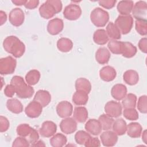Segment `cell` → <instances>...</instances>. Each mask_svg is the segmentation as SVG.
<instances>
[{
	"label": "cell",
	"instance_id": "8d00e7d4",
	"mask_svg": "<svg viewBox=\"0 0 147 147\" xmlns=\"http://www.w3.org/2000/svg\"><path fill=\"white\" fill-rule=\"evenodd\" d=\"M137 96L135 94L129 93L126 94L122 100V105L124 109L135 108L137 104Z\"/></svg>",
	"mask_w": 147,
	"mask_h": 147
},
{
	"label": "cell",
	"instance_id": "ba28073f",
	"mask_svg": "<svg viewBox=\"0 0 147 147\" xmlns=\"http://www.w3.org/2000/svg\"><path fill=\"white\" fill-rule=\"evenodd\" d=\"M82 14L80 7L76 4L71 3L65 6L63 11L64 17L68 20L74 21L78 20Z\"/></svg>",
	"mask_w": 147,
	"mask_h": 147
},
{
	"label": "cell",
	"instance_id": "b9f144b4",
	"mask_svg": "<svg viewBox=\"0 0 147 147\" xmlns=\"http://www.w3.org/2000/svg\"><path fill=\"white\" fill-rule=\"evenodd\" d=\"M136 30L138 33L141 36L147 34V21L146 20H136L135 23Z\"/></svg>",
	"mask_w": 147,
	"mask_h": 147
},
{
	"label": "cell",
	"instance_id": "52a82bcc",
	"mask_svg": "<svg viewBox=\"0 0 147 147\" xmlns=\"http://www.w3.org/2000/svg\"><path fill=\"white\" fill-rule=\"evenodd\" d=\"M17 65L16 60L12 56H9L0 59L1 75L11 74L15 71Z\"/></svg>",
	"mask_w": 147,
	"mask_h": 147
},
{
	"label": "cell",
	"instance_id": "9a60e30c",
	"mask_svg": "<svg viewBox=\"0 0 147 147\" xmlns=\"http://www.w3.org/2000/svg\"><path fill=\"white\" fill-rule=\"evenodd\" d=\"M57 131V125L52 121H44L39 129L40 134L44 137H51L53 136Z\"/></svg>",
	"mask_w": 147,
	"mask_h": 147
},
{
	"label": "cell",
	"instance_id": "ffe728a7",
	"mask_svg": "<svg viewBox=\"0 0 147 147\" xmlns=\"http://www.w3.org/2000/svg\"><path fill=\"white\" fill-rule=\"evenodd\" d=\"M33 100L39 102L44 107L48 106L51 102V95L48 91L40 90L36 93Z\"/></svg>",
	"mask_w": 147,
	"mask_h": 147
},
{
	"label": "cell",
	"instance_id": "f1b7e54d",
	"mask_svg": "<svg viewBox=\"0 0 147 147\" xmlns=\"http://www.w3.org/2000/svg\"><path fill=\"white\" fill-rule=\"evenodd\" d=\"M88 94L84 91L76 90L72 96V102L78 106L85 105L88 100Z\"/></svg>",
	"mask_w": 147,
	"mask_h": 147
},
{
	"label": "cell",
	"instance_id": "6da1fadb",
	"mask_svg": "<svg viewBox=\"0 0 147 147\" xmlns=\"http://www.w3.org/2000/svg\"><path fill=\"white\" fill-rule=\"evenodd\" d=\"M3 47L5 51L16 58L21 57L25 51V44L15 36L6 37L3 42Z\"/></svg>",
	"mask_w": 147,
	"mask_h": 147
},
{
	"label": "cell",
	"instance_id": "4dcf8cb0",
	"mask_svg": "<svg viewBox=\"0 0 147 147\" xmlns=\"http://www.w3.org/2000/svg\"><path fill=\"white\" fill-rule=\"evenodd\" d=\"M73 47L72 41L66 37H61L57 40V48L62 52H69Z\"/></svg>",
	"mask_w": 147,
	"mask_h": 147
},
{
	"label": "cell",
	"instance_id": "2e32d148",
	"mask_svg": "<svg viewBox=\"0 0 147 147\" xmlns=\"http://www.w3.org/2000/svg\"><path fill=\"white\" fill-rule=\"evenodd\" d=\"M100 138L103 146H113L118 141V135L113 131L105 130L100 134Z\"/></svg>",
	"mask_w": 147,
	"mask_h": 147
},
{
	"label": "cell",
	"instance_id": "ab89813d",
	"mask_svg": "<svg viewBox=\"0 0 147 147\" xmlns=\"http://www.w3.org/2000/svg\"><path fill=\"white\" fill-rule=\"evenodd\" d=\"M91 135L87 131L84 130H79L75 135V140L77 144L79 145H84L90 138Z\"/></svg>",
	"mask_w": 147,
	"mask_h": 147
},
{
	"label": "cell",
	"instance_id": "3957f363",
	"mask_svg": "<svg viewBox=\"0 0 147 147\" xmlns=\"http://www.w3.org/2000/svg\"><path fill=\"white\" fill-rule=\"evenodd\" d=\"M62 7L61 1L48 0L39 7V13L41 17L45 19H49L61 11Z\"/></svg>",
	"mask_w": 147,
	"mask_h": 147
},
{
	"label": "cell",
	"instance_id": "e0dca14e",
	"mask_svg": "<svg viewBox=\"0 0 147 147\" xmlns=\"http://www.w3.org/2000/svg\"><path fill=\"white\" fill-rule=\"evenodd\" d=\"M64 28L63 21L59 18L51 20L47 25V31L51 35H57L59 34Z\"/></svg>",
	"mask_w": 147,
	"mask_h": 147
},
{
	"label": "cell",
	"instance_id": "d4e9b609",
	"mask_svg": "<svg viewBox=\"0 0 147 147\" xmlns=\"http://www.w3.org/2000/svg\"><path fill=\"white\" fill-rule=\"evenodd\" d=\"M93 40L95 44L103 45L109 41V37L105 29H99L95 30L94 33Z\"/></svg>",
	"mask_w": 147,
	"mask_h": 147
},
{
	"label": "cell",
	"instance_id": "816d5d0a",
	"mask_svg": "<svg viewBox=\"0 0 147 147\" xmlns=\"http://www.w3.org/2000/svg\"><path fill=\"white\" fill-rule=\"evenodd\" d=\"M7 20V15L5 12H4L2 10H1L0 11V25H3Z\"/></svg>",
	"mask_w": 147,
	"mask_h": 147
},
{
	"label": "cell",
	"instance_id": "8992f818",
	"mask_svg": "<svg viewBox=\"0 0 147 147\" xmlns=\"http://www.w3.org/2000/svg\"><path fill=\"white\" fill-rule=\"evenodd\" d=\"M115 25L119 29L121 33L126 34L132 29L133 25V18L131 15L119 16L115 21Z\"/></svg>",
	"mask_w": 147,
	"mask_h": 147
},
{
	"label": "cell",
	"instance_id": "bcb514c9",
	"mask_svg": "<svg viewBox=\"0 0 147 147\" xmlns=\"http://www.w3.org/2000/svg\"><path fill=\"white\" fill-rule=\"evenodd\" d=\"M84 146L86 147H98L100 146V141L97 137H91Z\"/></svg>",
	"mask_w": 147,
	"mask_h": 147
},
{
	"label": "cell",
	"instance_id": "7402d4cb",
	"mask_svg": "<svg viewBox=\"0 0 147 147\" xmlns=\"http://www.w3.org/2000/svg\"><path fill=\"white\" fill-rule=\"evenodd\" d=\"M111 57L110 51L105 47H100L95 53L96 61L100 64H107Z\"/></svg>",
	"mask_w": 147,
	"mask_h": 147
},
{
	"label": "cell",
	"instance_id": "f907efd6",
	"mask_svg": "<svg viewBox=\"0 0 147 147\" xmlns=\"http://www.w3.org/2000/svg\"><path fill=\"white\" fill-rule=\"evenodd\" d=\"M39 1L38 0H31V1H26L25 4L24 5V6L28 9H34L36 8L38 4H39Z\"/></svg>",
	"mask_w": 147,
	"mask_h": 147
},
{
	"label": "cell",
	"instance_id": "1f68e13d",
	"mask_svg": "<svg viewBox=\"0 0 147 147\" xmlns=\"http://www.w3.org/2000/svg\"><path fill=\"white\" fill-rule=\"evenodd\" d=\"M75 88L76 90H80L89 94L91 90V84L90 82L84 78H78L75 82Z\"/></svg>",
	"mask_w": 147,
	"mask_h": 147
},
{
	"label": "cell",
	"instance_id": "60d3db41",
	"mask_svg": "<svg viewBox=\"0 0 147 147\" xmlns=\"http://www.w3.org/2000/svg\"><path fill=\"white\" fill-rule=\"evenodd\" d=\"M123 115L126 119L130 121H136L139 118L138 111L135 108L125 109L123 111Z\"/></svg>",
	"mask_w": 147,
	"mask_h": 147
},
{
	"label": "cell",
	"instance_id": "5bb4252c",
	"mask_svg": "<svg viewBox=\"0 0 147 147\" xmlns=\"http://www.w3.org/2000/svg\"><path fill=\"white\" fill-rule=\"evenodd\" d=\"M56 112L60 118H65L69 117L73 112L72 105L67 100L61 101L56 106Z\"/></svg>",
	"mask_w": 147,
	"mask_h": 147
},
{
	"label": "cell",
	"instance_id": "c3c4849f",
	"mask_svg": "<svg viewBox=\"0 0 147 147\" xmlns=\"http://www.w3.org/2000/svg\"><path fill=\"white\" fill-rule=\"evenodd\" d=\"M15 93H16L15 88L12 84H7L5 87V88L4 89V94L7 97L11 98V97H13V96L14 95Z\"/></svg>",
	"mask_w": 147,
	"mask_h": 147
},
{
	"label": "cell",
	"instance_id": "db71d44e",
	"mask_svg": "<svg viewBox=\"0 0 147 147\" xmlns=\"http://www.w3.org/2000/svg\"><path fill=\"white\" fill-rule=\"evenodd\" d=\"M31 145L33 146H45L44 142L41 140L37 141L36 142H34V144H33Z\"/></svg>",
	"mask_w": 147,
	"mask_h": 147
},
{
	"label": "cell",
	"instance_id": "836d02e7",
	"mask_svg": "<svg viewBox=\"0 0 147 147\" xmlns=\"http://www.w3.org/2000/svg\"><path fill=\"white\" fill-rule=\"evenodd\" d=\"M106 33L109 37L113 40H119L121 38V33L115 24L112 22H109L106 26Z\"/></svg>",
	"mask_w": 147,
	"mask_h": 147
},
{
	"label": "cell",
	"instance_id": "83f0119b",
	"mask_svg": "<svg viewBox=\"0 0 147 147\" xmlns=\"http://www.w3.org/2000/svg\"><path fill=\"white\" fill-rule=\"evenodd\" d=\"M7 109L14 114H20L23 111V105L21 102L16 98L8 99L6 102Z\"/></svg>",
	"mask_w": 147,
	"mask_h": 147
},
{
	"label": "cell",
	"instance_id": "f5cc1de1",
	"mask_svg": "<svg viewBox=\"0 0 147 147\" xmlns=\"http://www.w3.org/2000/svg\"><path fill=\"white\" fill-rule=\"evenodd\" d=\"M12 3H14L15 5L16 6H22L25 4L26 0H14V1H11Z\"/></svg>",
	"mask_w": 147,
	"mask_h": 147
},
{
	"label": "cell",
	"instance_id": "44dd1931",
	"mask_svg": "<svg viewBox=\"0 0 147 147\" xmlns=\"http://www.w3.org/2000/svg\"><path fill=\"white\" fill-rule=\"evenodd\" d=\"M127 94V88L123 84H116L111 90V95L117 100H121Z\"/></svg>",
	"mask_w": 147,
	"mask_h": 147
},
{
	"label": "cell",
	"instance_id": "484cf974",
	"mask_svg": "<svg viewBox=\"0 0 147 147\" xmlns=\"http://www.w3.org/2000/svg\"><path fill=\"white\" fill-rule=\"evenodd\" d=\"M142 128L138 122H131L127 125V134L131 138H139L142 133Z\"/></svg>",
	"mask_w": 147,
	"mask_h": 147
},
{
	"label": "cell",
	"instance_id": "4fadbf2b",
	"mask_svg": "<svg viewBox=\"0 0 147 147\" xmlns=\"http://www.w3.org/2000/svg\"><path fill=\"white\" fill-rule=\"evenodd\" d=\"M61 131L67 134L74 133L77 129V122L74 118L67 117L64 118L60 123Z\"/></svg>",
	"mask_w": 147,
	"mask_h": 147
},
{
	"label": "cell",
	"instance_id": "681fc988",
	"mask_svg": "<svg viewBox=\"0 0 147 147\" xmlns=\"http://www.w3.org/2000/svg\"><path fill=\"white\" fill-rule=\"evenodd\" d=\"M138 46L141 52L144 53L147 52V38L146 37L142 38L138 42Z\"/></svg>",
	"mask_w": 147,
	"mask_h": 147
},
{
	"label": "cell",
	"instance_id": "7bdbcfd3",
	"mask_svg": "<svg viewBox=\"0 0 147 147\" xmlns=\"http://www.w3.org/2000/svg\"><path fill=\"white\" fill-rule=\"evenodd\" d=\"M137 107L138 110L143 114L147 113V96L146 95L141 96L138 100Z\"/></svg>",
	"mask_w": 147,
	"mask_h": 147
},
{
	"label": "cell",
	"instance_id": "74e56055",
	"mask_svg": "<svg viewBox=\"0 0 147 147\" xmlns=\"http://www.w3.org/2000/svg\"><path fill=\"white\" fill-rule=\"evenodd\" d=\"M102 129L104 130H109L112 128L113 122L114 121L113 117L108 115L107 114H103L99 116L98 118Z\"/></svg>",
	"mask_w": 147,
	"mask_h": 147
},
{
	"label": "cell",
	"instance_id": "7c38bea8",
	"mask_svg": "<svg viewBox=\"0 0 147 147\" xmlns=\"http://www.w3.org/2000/svg\"><path fill=\"white\" fill-rule=\"evenodd\" d=\"M42 105L38 102L33 100L30 102L25 109L26 115L31 118H37L40 115L42 111Z\"/></svg>",
	"mask_w": 147,
	"mask_h": 147
},
{
	"label": "cell",
	"instance_id": "5b68a950",
	"mask_svg": "<svg viewBox=\"0 0 147 147\" xmlns=\"http://www.w3.org/2000/svg\"><path fill=\"white\" fill-rule=\"evenodd\" d=\"M90 20L96 27H103L109 20V14L102 8L96 7L91 13Z\"/></svg>",
	"mask_w": 147,
	"mask_h": 147
},
{
	"label": "cell",
	"instance_id": "4316f807",
	"mask_svg": "<svg viewBox=\"0 0 147 147\" xmlns=\"http://www.w3.org/2000/svg\"><path fill=\"white\" fill-rule=\"evenodd\" d=\"M123 79L126 84L130 86H133L138 83L139 80V75L136 71L129 69L124 72Z\"/></svg>",
	"mask_w": 147,
	"mask_h": 147
},
{
	"label": "cell",
	"instance_id": "11a10c76",
	"mask_svg": "<svg viewBox=\"0 0 147 147\" xmlns=\"http://www.w3.org/2000/svg\"><path fill=\"white\" fill-rule=\"evenodd\" d=\"M142 140L145 144H147V135H146V130H145L142 132Z\"/></svg>",
	"mask_w": 147,
	"mask_h": 147
},
{
	"label": "cell",
	"instance_id": "277c9868",
	"mask_svg": "<svg viewBox=\"0 0 147 147\" xmlns=\"http://www.w3.org/2000/svg\"><path fill=\"white\" fill-rule=\"evenodd\" d=\"M16 131L18 136L27 139L31 145L38 140L39 134L37 131L28 124L22 123L19 125L17 127Z\"/></svg>",
	"mask_w": 147,
	"mask_h": 147
},
{
	"label": "cell",
	"instance_id": "f6af8a7d",
	"mask_svg": "<svg viewBox=\"0 0 147 147\" xmlns=\"http://www.w3.org/2000/svg\"><path fill=\"white\" fill-rule=\"evenodd\" d=\"M10 126V123L7 118L1 115L0 117V131L1 133L7 131Z\"/></svg>",
	"mask_w": 147,
	"mask_h": 147
},
{
	"label": "cell",
	"instance_id": "7a4b0ae2",
	"mask_svg": "<svg viewBox=\"0 0 147 147\" xmlns=\"http://www.w3.org/2000/svg\"><path fill=\"white\" fill-rule=\"evenodd\" d=\"M10 84L14 87L17 96L20 98H31L34 92V90L32 86L25 83L23 78L20 76H14L11 79Z\"/></svg>",
	"mask_w": 147,
	"mask_h": 147
},
{
	"label": "cell",
	"instance_id": "d6986e66",
	"mask_svg": "<svg viewBox=\"0 0 147 147\" xmlns=\"http://www.w3.org/2000/svg\"><path fill=\"white\" fill-rule=\"evenodd\" d=\"M117 76L115 69L111 66L106 65L99 71V76L102 80L105 82L113 81Z\"/></svg>",
	"mask_w": 147,
	"mask_h": 147
},
{
	"label": "cell",
	"instance_id": "d590c367",
	"mask_svg": "<svg viewBox=\"0 0 147 147\" xmlns=\"http://www.w3.org/2000/svg\"><path fill=\"white\" fill-rule=\"evenodd\" d=\"M50 145L53 147H61L64 146L67 142V137L61 133H57L51 138Z\"/></svg>",
	"mask_w": 147,
	"mask_h": 147
},
{
	"label": "cell",
	"instance_id": "ee69618b",
	"mask_svg": "<svg viewBox=\"0 0 147 147\" xmlns=\"http://www.w3.org/2000/svg\"><path fill=\"white\" fill-rule=\"evenodd\" d=\"M30 146V143L29 141L26 139L25 138L23 137H17L13 141L12 146L16 147V146H25V147H28Z\"/></svg>",
	"mask_w": 147,
	"mask_h": 147
},
{
	"label": "cell",
	"instance_id": "cb8c5ba5",
	"mask_svg": "<svg viewBox=\"0 0 147 147\" xmlns=\"http://www.w3.org/2000/svg\"><path fill=\"white\" fill-rule=\"evenodd\" d=\"M88 111L85 107H75L74 110L73 118L76 122L84 123L88 118Z\"/></svg>",
	"mask_w": 147,
	"mask_h": 147
},
{
	"label": "cell",
	"instance_id": "e575fe53",
	"mask_svg": "<svg viewBox=\"0 0 147 147\" xmlns=\"http://www.w3.org/2000/svg\"><path fill=\"white\" fill-rule=\"evenodd\" d=\"M40 73L37 69H32L29 71L25 75L26 82L30 86L36 84L40 79Z\"/></svg>",
	"mask_w": 147,
	"mask_h": 147
},
{
	"label": "cell",
	"instance_id": "8fae6325",
	"mask_svg": "<svg viewBox=\"0 0 147 147\" xmlns=\"http://www.w3.org/2000/svg\"><path fill=\"white\" fill-rule=\"evenodd\" d=\"M25 14L23 10L20 8L13 9L9 15L10 23L14 26H20L24 22Z\"/></svg>",
	"mask_w": 147,
	"mask_h": 147
},
{
	"label": "cell",
	"instance_id": "ac0fdd59",
	"mask_svg": "<svg viewBox=\"0 0 147 147\" xmlns=\"http://www.w3.org/2000/svg\"><path fill=\"white\" fill-rule=\"evenodd\" d=\"M86 130L93 136L99 135L102 130V126L98 119H90L86 123L84 126Z\"/></svg>",
	"mask_w": 147,
	"mask_h": 147
},
{
	"label": "cell",
	"instance_id": "9c48e42d",
	"mask_svg": "<svg viewBox=\"0 0 147 147\" xmlns=\"http://www.w3.org/2000/svg\"><path fill=\"white\" fill-rule=\"evenodd\" d=\"M132 14L136 20H146L147 3L145 1H140L136 3L132 9Z\"/></svg>",
	"mask_w": 147,
	"mask_h": 147
},
{
	"label": "cell",
	"instance_id": "603a6c76",
	"mask_svg": "<svg viewBox=\"0 0 147 147\" xmlns=\"http://www.w3.org/2000/svg\"><path fill=\"white\" fill-rule=\"evenodd\" d=\"M134 2L132 1H121L118 2L117 8L118 13L122 16L129 15L133 8Z\"/></svg>",
	"mask_w": 147,
	"mask_h": 147
},
{
	"label": "cell",
	"instance_id": "d6a6232c",
	"mask_svg": "<svg viewBox=\"0 0 147 147\" xmlns=\"http://www.w3.org/2000/svg\"><path fill=\"white\" fill-rule=\"evenodd\" d=\"M137 49L136 46L129 42H123L122 55L126 58H131L136 55Z\"/></svg>",
	"mask_w": 147,
	"mask_h": 147
},
{
	"label": "cell",
	"instance_id": "f546056e",
	"mask_svg": "<svg viewBox=\"0 0 147 147\" xmlns=\"http://www.w3.org/2000/svg\"><path fill=\"white\" fill-rule=\"evenodd\" d=\"M112 129L113 131L118 136H122L126 132V122L122 118H118L114 121Z\"/></svg>",
	"mask_w": 147,
	"mask_h": 147
},
{
	"label": "cell",
	"instance_id": "30bf717a",
	"mask_svg": "<svg viewBox=\"0 0 147 147\" xmlns=\"http://www.w3.org/2000/svg\"><path fill=\"white\" fill-rule=\"evenodd\" d=\"M106 114L113 117L117 118L122 114V106L121 104L116 101L110 100L107 102L104 107Z\"/></svg>",
	"mask_w": 147,
	"mask_h": 147
},
{
	"label": "cell",
	"instance_id": "7dc6e473",
	"mask_svg": "<svg viewBox=\"0 0 147 147\" xmlns=\"http://www.w3.org/2000/svg\"><path fill=\"white\" fill-rule=\"evenodd\" d=\"M115 0H107V1H99L98 3L102 7L106 9H110L113 8L116 3Z\"/></svg>",
	"mask_w": 147,
	"mask_h": 147
},
{
	"label": "cell",
	"instance_id": "f35d334b",
	"mask_svg": "<svg viewBox=\"0 0 147 147\" xmlns=\"http://www.w3.org/2000/svg\"><path fill=\"white\" fill-rule=\"evenodd\" d=\"M107 47L109 51L114 54L119 55L122 53L123 49V42L115 40H111L109 41Z\"/></svg>",
	"mask_w": 147,
	"mask_h": 147
}]
</instances>
